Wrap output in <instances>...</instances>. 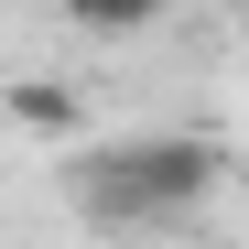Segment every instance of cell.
Segmentation results:
<instances>
[{
    "mask_svg": "<svg viewBox=\"0 0 249 249\" xmlns=\"http://www.w3.org/2000/svg\"><path fill=\"white\" fill-rule=\"evenodd\" d=\"M228 152L195 130H152V141H108L98 162H76V217L98 228H152V217H195L217 195Z\"/></svg>",
    "mask_w": 249,
    "mask_h": 249,
    "instance_id": "1",
    "label": "cell"
},
{
    "mask_svg": "<svg viewBox=\"0 0 249 249\" xmlns=\"http://www.w3.org/2000/svg\"><path fill=\"white\" fill-rule=\"evenodd\" d=\"M0 108H11V130H33V141H76V130H87L76 87H44V76H33V87H11Z\"/></svg>",
    "mask_w": 249,
    "mask_h": 249,
    "instance_id": "2",
    "label": "cell"
},
{
    "mask_svg": "<svg viewBox=\"0 0 249 249\" xmlns=\"http://www.w3.org/2000/svg\"><path fill=\"white\" fill-rule=\"evenodd\" d=\"M54 11H65L76 33H98V44H119V33H152L174 0H54Z\"/></svg>",
    "mask_w": 249,
    "mask_h": 249,
    "instance_id": "3",
    "label": "cell"
}]
</instances>
